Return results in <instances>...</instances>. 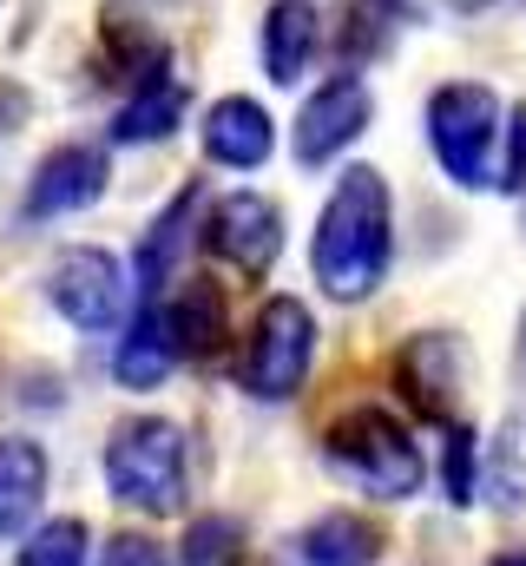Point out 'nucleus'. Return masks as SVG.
Segmentation results:
<instances>
[{"instance_id":"6ab92c4d","label":"nucleus","mask_w":526,"mask_h":566,"mask_svg":"<svg viewBox=\"0 0 526 566\" xmlns=\"http://www.w3.org/2000/svg\"><path fill=\"white\" fill-rule=\"evenodd\" d=\"M244 547L251 534L238 514H198L178 541V566H244Z\"/></svg>"},{"instance_id":"f3484780","label":"nucleus","mask_w":526,"mask_h":566,"mask_svg":"<svg viewBox=\"0 0 526 566\" xmlns=\"http://www.w3.org/2000/svg\"><path fill=\"white\" fill-rule=\"evenodd\" d=\"M185 80H145V86H132L126 106L113 113V145H158L178 133V119H185Z\"/></svg>"},{"instance_id":"412c9836","label":"nucleus","mask_w":526,"mask_h":566,"mask_svg":"<svg viewBox=\"0 0 526 566\" xmlns=\"http://www.w3.org/2000/svg\"><path fill=\"white\" fill-rule=\"evenodd\" d=\"M441 488L454 507H467L481 494V441L467 422H448V441H441Z\"/></svg>"},{"instance_id":"39448f33","label":"nucleus","mask_w":526,"mask_h":566,"mask_svg":"<svg viewBox=\"0 0 526 566\" xmlns=\"http://www.w3.org/2000/svg\"><path fill=\"white\" fill-rule=\"evenodd\" d=\"M309 363H316V316H309V303L270 296L257 310V323H251V336H244L238 382L257 402H290V396H303Z\"/></svg>"},{"instance_id":"2eb2a0df","label":"nucleus","mask_w":526,"mask_h":566,"mask_svg":"<svg viewBox=\"0 0 526 566\" xmlns=\"http://www.w3.org/2000/svg\"><path fill=\"white\" fill-rule=\"evenodd\" d=\"M296 560L303 566H376L382 560V534H376V521H362L349 507H329V514H316L296 534Z\"/></svg>"},{"instance_id":"0eeeda50","label":"nucleus","mask_w":526,"mask_h":566,"mask_svg":"<svg viewBox=\"0 0 526 566\" xmlns=\"http://www.w3.org/2000/svg\"><path fill=\"white\" fill-rule=\"evenodd\" d=\"M204 251L251 283L270 277V264L283 258V205L263 191H224L204 211Z\"/></svg>"},{"instance_id":"a878e982","label":"nucleus","mask_w":526,"mask_h":566,"mask_svg":"<svg viewBox=\"0 0 526 566\" xmlns=\"http://www.w3.org/2000/svg\"><path fill=\"white\" fill-rule=\"evenodd\" d=\"M448 7H454V13H487L494 0H448Z\"/></svg>"},{"instance_id":"393cba45","label":"nucleus","mask_w":526,"mask_h":566,"mask_svg":"<svg viewBox=\"0 0 526 566\" xmlns=\"http://www.w3.org/2000/svg\"><path fill=\"white\" fill-rule=\"evenodd\" d=\"M487 566H526V547H507V554H494Z\"/></svg>"},{"instance_id":"7ed1b4c3","label":"nucleus","mask_w":526,"mask_h":566,"mask_svg":"<svg viewBox=\"0 0 526 566\" xmlns=\"http://www.w3.org/2000/svg\"><path fill=\"white\" fill-rule=\"evenodd\" d=\"M323 454L376 501H414L428 481V454L421 441L401 428V416H389L382 402H356L336 422L323 428Z\"/></svg>"},{"instance_id":"4468645a","label":"nucleus","mask_w":526,"mask_h":566,"mask_svg":"<svg viewBox=\"0 0 526 566\" xmlns=\"http://www.w3.org/2000/svg\"><path fill=\"white\" fill-rule=\"evenodd\" d=\"M158 310H165V329H171V349L178 356H211L218 343H224V323H231V310H224V290L204 277H191L185 290H171V296H151Z\"/></svg>"},{"instance_id":"a211bd4d","label":"nucleus","mask_w":526,"mask_h":566,"mask_svg":"<svg viewBox=\"0 0 526 566\" xmlns=\"http://www.w3.org/2000/svg\"><path fill=\"white\" fill-rule=\"evenodd\" d=\"M401 27H408V0H349L336 46H343L349 66H362V60H382L389 53V40Z\"/></svg>"},{"instance_id":"ddd939ff","label":"nucleus","mask_w":526,"mask_h":566,"mask_svg":"<svg viewBox=\"0 0 526 566\" xmlns=\"http://www.w3.org/2000/svg\"><path fill=\"white\" fill-rule=\"evenodd\" d=\"M171 363H178V349H171V329H165V310L158 303H138L126 316V329H119V349H113V376H119V389H158L165 376H171Z\"/></svg>"},{"instance_id":"f8f14e48","label":"nucleus","mask_w":526,"mask_h":566,"mask_svg":"<svg viewBox=\"0 0 526 566\" xmlns=\"http://www.w3.org/2000/svg\"><path fill=\"white\" fill-rule=\"evenodd\" d=\"M316 46H323V7H316V0H270L263 33H257L263 80H270V86H296V80L309 73Z\"/></svg>"},{"instance_id":"9b49d317","label":"nucleus","mask_w":526,"mask_h":566,"mask_svg":"<svg viewBox=\"0 0 526 566\" xmlns=\"http://www.w3.org/2000/svg\"><path fill=\"white\" fill-rule=\"evenodd\" d=\"M198 145H204V158L224 165V171H257L263 158L276 151V119L263 113L251 93H224V99L204 113Z\"/></svg>"},{"instance_id":"bb28decb","label":"nucleus","mask_w":526,"mask_h":566,"mask_svg":"<svg viewBox=\"0 0 526 566\" xmlns=\"http://www.w3.org/2000/svg\"><path fill=\"white\" fill-rule=\"evenodd\" d=\"M520 356H526V343H520Z\"/></svg>"},{"instance_id":"1a4fd4ad","label":"nucleus","mask_w":526,"mask_h":566,"mask_svg":"<svg viewBox=\"0 0 526 566\" xmlns=\"http://www.w3.org/2000/svg\"><path fill=\"white\" fill-rule=\"evenodd\" d=\"M106 178H113V165H106V151L99 145H53L40 165H33V178H27V198H20V218L27 224H53V218H73V211H86V205H99L106 198Z\"/></svg>"},{"instance_id":"20e7f679","label":"nucleus","mask_w":526,"mask_h":566,"mask_svg":"<svg viewBox=\"0 0 526 566\" xmlns=\"http://www.w3.org/2000/svg\"><path fill=\"white\" fill-rule=\"evenodd\" d=\"M501 133H507V106L487 80H448L428 93V151L461 191L494 185Z\"/></svg>"},{"instance_id":"423d86ee","label":"nucleus","mask_w":526,"mask_h":566,"mask_svg":"<svg viewBox=\"0 0 526 566\" xmlns=\"http://www.w3.org/2000/svg\"><path fill=\"white\" fill-rule=\"evenodd\" d=\"M132 290H138L132 271L113 251H99V244H73V251H60V258L46 264V303H53L73 329H86V336L126 329Z\"/></svg>"},{"instance_id":"6e6552de","label":"nucleus","mask_w":526,"mask_h":566,"mask_svg":"<svg viewBox=\"0 0 526 566\" xmlns=\"http://www.w3.org/2000/svg\"><path fill=\"white\" fill-rule=\"evenodd\" d=\"M369 119H376V93L362 86V73H329L309 99H303V113H296V165H329V158H343L349 145L369 133Z\"/></svg>"},{"instance_id":"9d476101","label":"nucleus","mask_w":526,"mask_h":566,"mask_svg":"<svg viewBox=\"0 0 526 566\" xmlns=\"http://www.w3.org/2000/svg\"><path fill=\"white\" fill-rule=\"evenodd\" d=\"M394 389L414 416L428 422H454L461 402V343L448 329H421L394 349Z\"/></svg>"},{"instance_id":"4be33fe9","label":"nucleus","mask_w":526,"mask_h":566,"mask_svg":"<svg viewBox=\"0 0 526 566\" xmlns=\"http://www.w3.org/2000/svg\"><path fill=\"white\" fill-rule=\"evenodd\" d=\"M481 494H494L501 507H520L526 501V468H520V441L514 434L494 441V461L481 468Z\"/></svg>"},{"instance_id":"5701e85b","label":"nucleus","mask_w":526,"mask_h":566,"mask_svg":"<svg viewBox=\"0 0 526 566\" xmlns=\"http://www.w3.org/2000/svg\"><path fill=\"white\" fill-rule=\"evenodd\" d=\"M501 191H526V106H507V133H501V165H494Z\"/></svg>"},{"instance_id":"f03ea898","label":"nucleus","mask_w":526,"mask_h":566,"mask_svg":"<svg viewBox=\"0 0 526 566\" xmlns=\"http://www.w3.org/2000/svg\"><path fill=\"white\" fill-rule=\"evenodd\" d=\"M106 494L132 514H178L191 494V441L171 416H132L106 441Z\"/></svg>"},{"instance_id":"b1692460","label":"nucleus","mask_w":526,"mask_h":566,"mask_svg":"<svg viewBox=\"0 0 526 566\" xmlns=\"http://www.w3.org/2000/svg\"><path fill=\"white\" fill-rule=\"evenodd\" d=\"M99 566H171V560H165V547H158L151 534H113L106 554H99Z\"/></svg>"},{"instance_id":"dca6fc26","label":"nucleus","mask_w":526,"mask_h":566,"mask_svg":"<svg viewBox=\"0 0 526 566\" xmlns=\"http://www.w3.org/2000/svg\"><path fill=\"white\" fill-rule=\"evenodd\" d=\"M46 501V448L33 434L0 441V541H13Z\"/></svg>"},{"instance_id":"aec40b11","label":"nucleus","mask_w":526,"mask_h":566,"mask_svg":"<svg viewBox=\"0 0 526 566\" xmlns=\"http://www.w3.org/2000/svg\"><path fill=\"white\" fill-rule=\"evenodd\" d=\"M93 560V527L80 514H60L20 541V566H86Z\"/></svg>"},{"instance_id":"f257e3e1","label":"nucleus","mask_w":526,"mask_h":566,"mask_svg":"<svg viewBox=\"0 0 526 566\" xmlns=\"http://www.w3.org/2000/svg\"><path fill=\"white\" fill-rule=\"evenodd\" d=\"M389 264H394V191L376 165H349V171H336V185L316 211L309 271L323 283V296L362 303L389 283Z\"/></svg>"}]
</instances>
